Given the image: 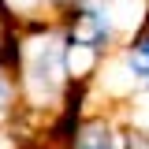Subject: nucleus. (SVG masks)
Returning a JSON list of instances; mask_svg holds the SVG:
<instances>
[{"label":"nucleus","instance_id":"obj_1","mask_svg":"<svg viewBox=\"0 0 149 149\" xmlns=\"http://www.w3.org/2000/svg\"><path fill=\"white\" fill-rule=\"evenodd\" d=\"M116 63L123 67V74L130 78L134 90L149 93V15L142 19V26L116 49Z\"/></svg>","mask_w":149,"mask_h":149},{"label":"nucleus","instance_id":"obj_2","mask_svg":"<svg viewBox=\"0 0 149 149\" xmlns=\"http://www.w3.org/2000/svg\"><path fill=\"white\" fill-rule=\"evenodd\" d=\"M67 149H123V127L108 116H86Z\"/></svg>","mask_w":149,"mask_h":149},{"label":"nucleus","instance_id":"obj_3","mask_svg":"<svg viewBox=\"0 0 149 149\" xmlns=\"http://www.w3.org/2000/svg\"><path fill=\"white\" fill-rule=\"evenodd\" d=\"M0 11H4V19H11V22H19V26L49 19L45 8H41V0H0Z\"/></svg>","mask_w":149,"mask_h":149},{"label":"nucleus","instance_id":"obj_4","mask_svg":"<svg viewBox=\"0 0 149 149\" xmlns=\"http://www.w3.org/2000/svg\"><path fill=\"white\" fill-rule=\"evenodd\" d=\"M123 149H149V127H123Z\"/></svg>","mask_w":149,"mask_h":149}]
</instances>
